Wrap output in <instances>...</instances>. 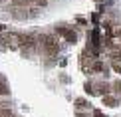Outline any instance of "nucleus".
<instances>
[{"instance_id":"nucleus-9","label":"nucleus","mask_w":121,"mask_h":117,"mask_svg":"<svg viewBox=\"0 0 121 117\" xmlns=\"http://www.w3.org/2000/svg\"><path fill=\"white\" fill-rule=\"evenodd\" d=\"M115 91H117V93H121V81H115Z\"/></svg>"},{"instance_id":"nucleus-5","label":"nucleus","mask_w":121,"mask_h":117,"mask_svg":"<svg viewBox=\"0 0 121 117\" xmlns=\"http://www.w3.org/2000/svg\"><path fill=\"white\" fill-rule=\"evenodd\" d=\"M103 103L107 105V107H115V105H117V99H115V97H109V95H103Z\"/></svg>"},{"instance_id":"nucleus-7","label":"nucleus","mask_w":121,"mask_h":117,"mask_svg":"<svg viewBox=\"0 0 121 117\" xmlns=\"http://www.w3.org/2000/svg\"><path fill=\"white\" fill-rule=\"evenodd\" d=\"M75 105L82 107V109H85V107H87V101H85V99H75Z\"/></svg>"},{"instance_id":"nucleus-2","label":"nucleus","mask_w":121,"mask_h":117,"mask_svg":"<svg viewBox=\"0 0 121 117\" xmlns=\"http://www.w3.org/2000/svg\"><path fill=\"white\" fill-rule=\"evenodd\" d=\"M0 46H4V48H18V36L12 32H4L2 38H0Z\"/></svg>"},{"instance_id":"nucleus-4","label":"nucleus","mask_w":121,"mask_h":117,"mask_svg":"<svg viewBox=\"0 0 121 117\" xmlns=\"http://www.w3.org/2000/svg\"><path fill=\"white\" fill-rule=\"evenodd\" d=\"M60 34H62V36H65V40H68V42H75V34L72 32V30H68V28H60Z\"/></svg>"},{"instance_id":"nucleus-3","label":"nucleus","mask_w":121,"mask_h":117,"mask_svg":"<svg viewBox=\"0 0 121 117\" xmlns=\"http://www.w3.org/2000/svg\"><path fill=\"white\" fill-rule=\"evenodd\" d=\"M34 38L32 36H26V34H24V36H18V48H22L24 52H30V50H34Z\"/></svg>"},{"instance_id":"nucleus-10","label":"nucleus","mask_w":121,"mask_h":117,"mask_svg":"<svg viewBox=\"0 0 121 117\" xmlns=\"http://www.w3.org/2000/svg\"><path fill=\"white\" fill-rule=\"evenodd\" d=\"M93 117H105V115L101 113V111H97V109H95V111H93Z\"/></svg>"},{"instance_id":"nucleus-6","label":"nucleus","mask_w":121,"mask_h":117,"mask_svg":"<svg viewBox=\"0 0 121 117\" xmlns=\"http://www.w3.org/2000/svg\"><path fill=\"white\" fill-rule=\"evenodd\" d=\"M8 93H10V89H8L6 81H4L2 78H0V95H8Z\"/></svg>"},{"instance_id":"nucleus-11","label":"nucleus","mask_w":121,"mask_h":117,"mask_svg":"<svg viewBox=\"0 0 121 117\" xmlns=\"http://www.w3.org/2000/svg\"><path fill=\"white\" fill-rule=\"evenodd\" d=\"M119 36H121V32H119Z\"/></svg>"},{"instance_id":"nucleus-8","label":"nucleus","mask_w":121,"mask_h":117,"mask_svg":"<svg viewBox=\"0 0 121 117\" xmlns=\"http://www.w3.org/2000/svg\"><path fill=\"white\" fill-rule=\"evenodd\" d=\"M0 117H12V113L8 109H0Z\"/></svg>"},{"instance_id":"nucleus-1","label":"nucleus","mask_w":121,"mask_h":117,"mask_svg":"<svg viewBox=\"0 0 121 117\" xmlns=\"http://www.w3.org/2000/svg\"><path fill=\"white\" fill-rule=\"evenodd\" d=\"M42 40H44V48H46L48 56H56V54H58V50H60L58 40L54 38V36H44Z\"/></svg>"}]
</instances>
